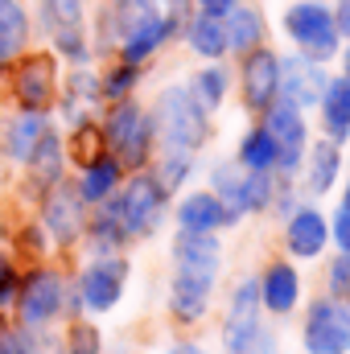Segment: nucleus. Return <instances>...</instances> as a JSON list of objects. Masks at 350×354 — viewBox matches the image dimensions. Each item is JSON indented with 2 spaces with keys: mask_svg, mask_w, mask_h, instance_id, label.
I'll use <instances>...</instances> for the list:
<instances>
[{
  "mask_svg": "<svg viewBox=\"0 0 350 354\" xmlns=\"http://www.w3.org/2000/svg\"><path fill=\"white\" fill-rule=\"evenodd\" d=\"M185 87L194 91V99H198V103L214 115V111L227 103V95H231V71H227L223 62H206V66H202V71H198Z\"/></svg>",
  "mask_w": 350,
  "mask_h": 354,
  "instance_id": "nucleus-27",
  "label": "nucleus"
},
{
  "mask_svg": "<svg viewBox=\"0 0 350 354\" xmlns=\"http://www.w3.org/2000/svg\"><path fill=\"white\" fill-rule=\"evenodd\" d=\"M128 243V231L120 223V210H116V194L99 202V214L91 218V252L95 256H116L120 248Z\"/></svg>",
  "mask_w": 350,
  "mask_h": 354,
  "instance_id": "nucleus-25",
  "label": "nucleus"
},
{
  "mask_svg": "<svg viewBox=\"0 0 350 354\" xmlns=\"http://www.w3.org/2000/svg\"><path fill=\"white\" fill-rule=\"evenodd\" d=\"M46 132H50L46 115H37V111L17 115V120L8 124V157H12V161H29V157H33V149L42 145V136H46Z\"/></svg>",
  "mask_w": 350,
  "mask_h": 354,
  "instance_id": "nucleus-30",
  "label": "nucleus"
},
{
  "mask_svg": "<svg viewBox=\"0 0 350 354\" xmlns=\"http://www.w3.org/2000/svg\"><path fill=\"white\" fill-rule=\"evenodd\" d=\"M153 136H157V149H181V153H202L206 140H210V111L194 99L190 87H165L157 95L153 111Z\"/></svg>",
  "mask_w": 350,
  "mask_h": 354,
  "instance_id": "nucleus-1",
  "label": "nucleus"
},
{
  "mask_svg": "<svg viewBox=\"0 0 350 354\" xmlns=\"http://www.w3.org/2000/svg\"><path fill=\"white\" fill-rule=\"evenodd\" d=\"M338 206H347L350 210V169L342 174V181H338Z\"/></svg>",
  "mask_w": 350,
  "mask_h": 354,
  "instance_id": "nucleus-44",
  "label": "nucleus"
},
{
  "mask_svg": "<svg viewBox=\"0 0 350 354\" xmlns=\"http://www.w3.org/2000/svg\"><path fill=\"white\" fill-rule=\"evenodd\" d=\"M223 354H280V334L272 317H248V322H223Z\"/></svg>",
  "mask_w": 350,
  "mask_h": 354,
  "instance_id": "nucleus-16",
  "label": "nucleus"
},
{
  "mask_svg": "<svg viewBox=\"0 0 350 354\" xmlns=\"http://www.w3.org/2000/svg\"><path fill=\"white\" fill-rule=\"evenodd\" d=\"M25 46V12L17 0H0V58H12Z\"/></svg>",
  "mask_w": 350,
  "mask_h": 354,
  "instance_id": "nucleus-34",
  "label": "nucleus"
},
{
  "mask_svg": "<svg viewBox=\"0 0 350 354\" xmlns=\"http://www.w3.org/2000/svg\"><path fill=\"white\" fill-rule=\"evenodd\" d=\"M280 29L288 37V46L313 62H334L338 50H342V37L334 29V17H330V4L326 0H297L284 8L280 17Z\"/></svg>",
  "mask_w": 350,
  "mask_h": 354,
  "instance_id": "nucleus-4",
  "label": "nucleus"
},
{
  "mask_svg": "<svg viewBox=\"0 0 350 354\" xmlns=\"http://www.w3.org/2000/svg\"><path fill=\"white\" fill-rule=\"evenodd\" d=\"M174 223H177V231H210V235H223V231H235L243 218L231 214L214 189H190V194L177 198Z\"/></svg>",
  "mask_w": 350,
  "mask_h": 354,
  "instance_id": "nucleus-13",
  "label": "nucleus"
},
{
  "mask_svg": "<svg viewBox=\"0 0 350 354\" xmlns=\"http://www.w3.org/2000/svg\"><path fill=\"white\" fill-rule=\"evenodd\" d=\"M239 99L252 115H260L272 99H280V54L256 46L239 58Z\"/></svg>",
  "mask_w": 350,
  "mask_h": 354,
  "instance_id": "nucleus-11",
  "label": "nucleus"
},
{
  "mask_svg": "<svg viewBox=\"0 0 350 354\" xmlns=\"http://www.w3.org/2000/svg\"><path fill=\"white\" fill-rule=\"evenodd\" d=\"M206 189H214L219 198H223V206L231 210V214H239V218H248V169L235 161V157H219L214 165H210V174H206Z\"/></svg>",
  "mask_w": 350,
  "mask_h": 354,
  "instance_id": "nucleus-20",
  "label": "nucleus"
},
{
  "mask_svg": "<svg viewBox=\"0 0 350 354\" xmlns=\"http://www.w3.org/2000/svg\"><path fill=\"white\" fill-rule=\"evenodd\" d=\"M334 62H338V75H347V79H350V37L342 41V50H338V58H334Z\"/></svg>",
  "mask_w": 350,
  "mask_h": 354,
  "instance_id": "nucleus-43",
  "label": "nucleus"
},
{
  "mask_svg": "<svg viewBox=\"0 0 350 354\" xmlns=\"http://www.w3.org/2000/svg\"><path fill=\"white\" fill-rule=\"evenodd\" d=\"M280 248L293 264H322V256L330 252V210H322V202L301 198L280 218Z\"/></svg>",
  "mask_w": 350,
  "mask_h": 354,
  "instance_id": "nucleus-7",
  "label": "nucleus"
},
{
  "mask_svg": "<svg viewBox=\"0 0 350 354\" xmlns=\"http://www.w3.org/2000/svg\"><path fill=\"white\" fill-rule=\"evenodd\" d=\"M116 210H120V223H124L128 239H145V235H153L165 223L169 189L153 177V169H136L116 189Z\"/></svg>",
  "mask_w": 350,
  "mask_h": 354,
  "instance_id": "nucleus-6",
  "label": "nucleus"
},
{
  "mask_svg": "<svg viewBox=\"0 0 350 354\" xmlns=\"http://www.w3.org/2000/svg\"><path fill=\"white\" fill-rule=\"evenodd\" d=\"M136 79H140V71H136L132 62H124L120 71H111V75H107V83L99 87V95H103V99H132Z\"/></svg>",
  "mask_w": 350,
  "mask_h": 354,
  "instance_id": "nucleus-37",
  "label": "nucleus"
},
{
  "mask_svg": "<svg viewBox=\"0 0 350 354\" xmlns=\"http://www.w3.org/2000/svg\"><path fill=\"white\" fill-rule=\"evenodd\" d=\"M46 223L54 231L58 243H75L83 235V194L75 189H54V198L46 202Z\"/></svg>",
  "mask_w": 350,
  "mask_h": 354,
  "instance_id": "nucleus-23",
  "label": "nucleus"
},
{
  "mask_svg": "<svg viewBox=\"0 0 350 354\" xmlns=\"http://www.w3.org/2000/svg\"><path fill=\"white\" fill-rule=\"evenodd\" d=\"M185 29V46L206 58V62H223L227 58V29H223V17H210V12H190V21L181 25Z\"/></svg>",
  "mask_w": 350,
  "mask_h": 354,
  "instance_id": "nucleus-22",
  "label": "nucleus"
},
{
  "mask_svg": "<svg viewBox=\"0 0 350 354\" xmlns=\"http://www.w3.org/2000/svg\"><path fill=\"white\" fill-rule=\"evenodd\" d=\"M50 91H54V66H50V58H33V62L21 66V75H17V95H21L29 107L50 103Z\"/></svg>",
  "mask_w": 350,
  "mask_h": 354,
  "instance_id": "nucleus-31",
  "label": "nucleus"
},
{
  "mask_svg": "<svg viewBox=\"0 0 350 354\" xmlns=\"http://www.w3.org/2000/svg\"><path fill=\"white\" fill-rule=\"evenodd\" d=\"M124 280H128V260L99 256L83 272V280H79V297H83V305H87L91 313H103V309H111L124 297Z\"/></svg>",
  "mask_w": 350,
  "mask_h": 354,
  "instance_id": "nucleus-14",
  "label": "nucleus"
},
{
  "mask_svg": "<svg viewBox=\"0 0 350 354\" xmlns=\"http://www.w3.org/2000/svg\"><path fill=\"white\" fill-rule=\"evenodd\" d=\"M330 248L334 252H350V210L347 206L330 210Z\"/></svg>",
  "mask_w": 350,
  "mask_h": 354,
  "instance_id": "nucleus-38",
  "label": "nucleus"
},
{
  "mask_svg": "<svg viewBox=\"0 0 350 354\" xmlns=\"http://www.w3.org/2000/svg\"><path fill=\"white\" fill-rule=\"evenodd\" d=\"M223 29H227V54L243 58L248 50H256L268 41V17L260 12V4L252 0H239L227 17H223Z\"/></svg>",
  "mask_w": 350,
  "mask_h": 354,
  "instance_id": "nucleus-18",
  "label": "nucleus"
},
{
  "mask_svg": "<svg viewBox=\"0 0 350 354\" xmlns=\"http://www.w3.org/2000/svg\"><path fill=\"white\" fill-rule=\"evenodd\" d=\"M58 309H62V280L58 276L37 272V276H29L21 284V313H25V322H33V326L50 322Z\"/></svg>",
  "mask_w": 350,
  "mask_h": 354,
  "instance_id": "nucleus-21",
  "label": "nucleus"
},
{
  "mask_svg": "<svg viewBox=\"0 0 350 354\" xmlns=\"http://www.w3.org/2000/svg\"><path fill=\"white\" fill-rule=\"evenodd\" d=\"M214 288H219V272H198V268H177L169 280V313L177 326H198L206 322L210 305H214Z\"/></svg>",
  "mask_w": 350,
  "mask_h": 354,
  "instance_id": "nucleus-10",
  "label": "nucleus"
},
{
  "mask_svg": "<svg viewBox=\"0 0 350 354\" xmlns=\"http://www.w3.org/2000/svg\"><path fill=\"white\" fill-rule=\"evenodd\" d=\"M46 12L58 29V46L71 58H83V41H79V21H83V0H46Z\"/></svg>",
  "mask_w": 350,
  "mask_h": 354,
  "instance_id": "nucleus-28",
  "label": "nucleus"
},
{
  "mask_svg": "<svg viewBox=\"0 0 350 354\" xmlns=\"http://www.w3.org/2000/svg\"><path fill=\"white\" fill-rule=\"evenodd\" d=\"M342 174H347V145H334L326 136H313L309 149H305V157H301V169H297V181L293 185H297L301 198L326 202L338 189Z\"/></svg>",
  "mask_w": 350,
  "mask_h": 354,
  "instance_id": "nucleus-8",
  "label": "nucleus"
},
{
  "mask_svg": "<svg viewBox=\"0 0 350 354\" xmlns=\"http://www.w3.org/2000/svg\"><path fill=\"white\" fill-rule=\"evenodd\" d=\"M276 189H280L276 174H252L248 169V218H268Z\"/></svg>",
  "mask_w": 350,
  "mask_h": 354,
  "instance_id": "nucleus-36",
  "label": "nucleus"
},
{
  "mask_svg": "<svg viewBox=\"0 0 350 354\" xmlns=\"http://www.w3.org/2000/svg\"><path fill=\"white\" fill-rule=\"evenodd\" d=\"M223 260H227L223 235H210V231H177L174 235V264L177 268L223 272Z\"/></svg>",
  "mask_w": 350,
  "mask_h": 354,
  "instance_id": "nucleus-17",
  "label": "nucleus"
},
{
  "mask_svg": "<svg viewBox=\"0 0 350 354\" xmlns=\"http://www.w3.org/2000/svg\"><path fill=\"white\" fill-rule=\"evenodd\" d=\"M322 292H330V297H342L347 301L350 292V252H326L322 256Z\"/></svg>",
  "mask_w": 350,
  "mask_h": 354,
  "instance_id": "nucleus-35",
  "label": "nucleus"
},
{
  "mask_svg": "<svg viewBox=\"0 0 350 354\" xmlns=\"http://www.w3.org/2000/svg\"><path fill=\"white\" fill-rule=\"evenodd\" d=\"M174 37V25H169V17L157 8L153 17H145L136 29H128L120 41H124V62H132V66H140V62H149L165 41Z\"/></svg>",
  "mask_w": 350,
  "mask_h": 354,
  "instance_id": "nucleus-19",
  "label": "nucleus"
},
{
  "mask_svg": "<svg viewBox=\"0 0 350 354\" xmlns=\"http://www.w3.org/2000/svg\"><path fill=\"white\" fill-rule=\"evenodd\" d=\"M276 157H280V149H276L272 132L264 128L260 120L252 128H243V136L235 145V161L243 169H252V174H276Z\"/></svg>",
  "mask_w": 350,
  "mask_h": 354,
  "instance_id": "nucleus-24",
  "label": "nucleus"
},
{
  "mask_svg": "<svg viewBox=\"0 0 350 354\" xmlns=\"http://www.w3.org/2000/svg\"><path fill=\"white\" fill-rule=\"evenodd\" d=\"M198 4V12H210V17H227L239 0H194Z\"/></svg>",
  "mask_w": 350,
  "mask_h": 354,
  "instance_id": "nucleus-41",
  "label": "nucleus"
},
{
  "mask_svg": "<svg viewBox=\"0 0 350 354\" xmlns=\"http://www.w3.org/2000/svg\"><path fill=\"white\" fill-rule=\"evenodd\" d=\"M260 280L256 276H239L227 292V309H223V322H248V317H260Z\"/></svg>",
  "mask_w": 350,
  "mask_h": 354,
  "instance_id": "nucleus-32",
  "label": "nucleus"
},
{
  "mask_svg": "<svg viewBox=\"0 0 350 354\" xmlns=\"http://www.w3.org/2000/svg\"><path fill=\"white\" fill-rule=\"evenodd\" d=\"M347 305H350V292H347Z\"/></svg>",
  "mask_w": 350,
  "mask_h": 354,
  "instance_id": "nucleus-45",
  "label": "nucleus"
},
{
  "mask_svg": "<svg viewBox=\"0 0 350 354\" xmlns=\"http://www.w3.org/2000/svg\"><path fill=\"white\" fill-rule=\"evenodd\" d=\"M0 354H37V351H33V342H29L25 334L0 326Z\"/></svg>",
  "mask_w": 350,
  "mask_h": 354,
  "instance_id": "nucleus-39",
  "label": "nucleus"
},
{
  "mask_svg": "<svg viewBox=\"0 0 350 354\" xmlns=\"http://www.w3.org/2000/svg\"><path fill=\"white\" fill-rule=\"evenodd\" d=\"M165 354H206V346H198V342H190V338H181V342H174Z\"/></svg>",
  "mask_w": 350,
  "mask_h": 354,
  "instance_id": "nucleus-42",
  "label": "nucleus"
},
{
  "mask_svg": "<svg viewBox=\"0 0 350 354\" xmlns=\"http://www.w3.org/2000/svg\"><path fill=\"white\" fill-rule=\"evenodd\" d=\"M120 181H124V165L111 153H103V157H95V161L83 165L79 194H83V202H103V198H111L120 189Z\"/></svg>",
  "mask_w": 350,
  "mask_h": 354,
  "instance_id": "nucleus-26",
  "label": "nucleus"
},
{
  "mask_svg": "<svg viewBox=\"0 0 350 354\" xmlns=\"http://www.w3.org/2000/svg\"><path fill=\"white\" fill-rule=\"evenodd\" d=\"M29 165H33V181H42V185H54V181L62 177V145H58L54 132L42 136V145L33 149Z\"/></svg>",
  "mask_w": 350,
  "mask_h": 354,
  "instance_id": "nucleus-33",
  "label": "nucleus"
},
{
  "mask_svg": "<svg viewBox=\"0 0 350 354\" xmlns=\"http://www.w3.org/2000/svg\"><path fill=\"white\" fill-rule=\"evenodd\" d=\"M194 165H198V153H181V149H157L153 153V177L177 194L190 177H194Z\"/></svg>",
  "mask_w": 350,
  "mask_h": 354,
  "instance_id": "nucleus-29",
  "label": "nucleus"
},
{
  "mask_svg": "<svg viewBox=\"0 0 350 354\" xmlns=\"http://www.w3.org/2000/svg\"><path fill=\"white\" fill-rule=\"evenodd\" d=\"M301 354H350V305L342 297L317 292L301 305Z\"/></svg>",
  "mask_w": 350,
  "mask_h": 354,
  "instance_id": "nucleus-3",
  "label": "nucleus"
},
{
  "mask_svg": "<svg viewBox=\"0 0 350 354\" xmlns=\"http://www.w3.org/2000/svg\"><path fill=\"white\" fill-rule=\"evenodd\" d=\"M256 120L272 132V140H276V149H280V157H276V177H280V181H297L301 157H305L309 140L317 136V132H313V111H301V107L288 103V99H272Z\"/></svg>",
  "mask_w": 350,
  "mask_h": 354,
  "instance_id": "nucleus-5",
  "label": "nucleus"
},
{
  "mask_svg": "<svg viewBox=\"0 0 350 354\" xmlns=\"http://www.w3.org/2000/svg\"><path fill=\"white\" fill-rule=\"evenodd\" d=\"M330 17H334L338 37L347 41V37H350V0H334V4H330Z\"/></svg>",
  "mask_w": 350,
  "mask_h": 354,
  "instance_id": "nucleus-40",
  "label": "nucleus"
},
{
  "mask_svg": "<svg viewBox=\"0 0 350 354\" xmlns=\"http://www.w3.org/2000/svg\"><path fill=\"white\" fill-rule=\"evenodd\" d=\"M260 280V305L272 322H288L301 313L305 305V276H301V264H293L288 256H276L256 272Z\"/></svg>",
  "mask_w": 350,
  "mask_h": 354,
  "instance_id": "nucleus-9",
  "label": "nucleus"
},
{
  "mask_svg": "<svg viewBox=\"0 0 350 354\" xmlns=\"http://www.w3.org/2000/svg\"><path fill=\"white\" fill-rule=\"evenodd\" d=\"M326 79H330V66L326 62H313L297 50L280 54V99L297 103L301 111H313L322 91H326Z\"/></svg>",
  "mask_w": 350,
  "mask_h": 354,
  "instance_id": "nucleus-12",
  "label": "nucleus"
},
{
  "mask_svg": "<svg viewBox=\"0 0 350 354\" xmlns=\"http://www.w3.org/2000/svg\"><path fill=\"white\" fill-rule=\"evenodd\" d=\"M103 145L111 149V157L124 169H149L153 153H157V136H153V120L140 103L132 99H116L107 124H103Z\"/></svg>",
  "mask_w": 350,
  "mask_h": 354,
  "instance_id": "nucleus-2",
  "label": "nucleus"
},
{
  "mask_svg": "<svg viewBox=\"0 0 350 354\" xmlns=\"http://www.w3.org/2000/svg\"><path fill=\"white\" fill-rule=\"evenodd\" d=\"M313 115H317V124H313L317 136H326L334 145H350V79L347 75H330L326 79V91H322Z\"/></svg>",
  "mask_w": 350,
  "mask_h": 354,
  "instance_id": "nucleus-15",
  "label": "nucleus"
}]
</instances>
